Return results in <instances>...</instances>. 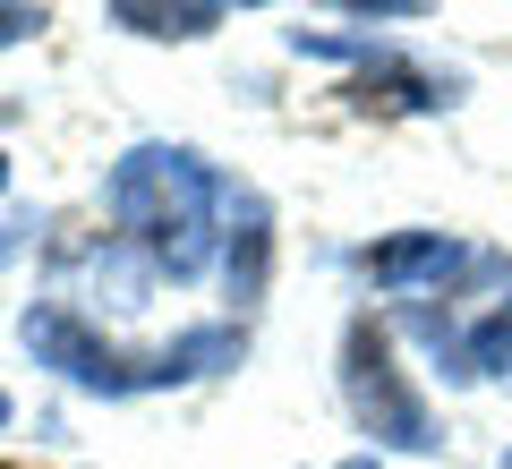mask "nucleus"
I'll return each instance as SVG.
<instances>
[{"label": "nucleus", "instance_id": "nucleus-3", "mask_svg": "<svg viewBox=\"0 0 512 469\" xmlns=\"http://www.w3.org/2000/svg\"><path fill=\"white\" fill-rule=\"evenodd\" d=\"M342 393H350V410H359V427L376 435V444H393V452H436V418H427V401L410 393L393 342H384L367 316L350 325V342H342Z\"/></svg>", "mask_w": 512, "mask_h": 469}, {"label": "nucleus", "instance_id": "nucleus-2", "mask_svg": "<svg viewBox=\"0 0 512 469\" xmlns=\"http://www.w3.org/2000/svg\"><path fill=\"white\" fill-rule=\"evenodd\" d=\"M18 333H26V350H35L52 376L86 384V393H103V401L163 393V384H197V376H214V367H231L239 350H248L231 325H197V333H180L171 350H111L77 307H26Z\"/></svg>", "mask_w": 512, "mask_h": 469}, {"label": "nucleus", "instance_id": "nucleus-5", "mask_svg": "<svg viewBox=\"0 0 512 469\" xmlns=\"http://www.w3.org/2000/svg\"><path fill=\"white\" fill-rule=\"evenodd\" d=\"M111 26L154 35V43H197L222 26V0H111Z\"/></svg>", "mask_w": 512, "mask_h": 469}, {"label": "nucleus", "instance_id": "nucleus-1", "mask_svg": "<svg viewBox=\"0 0 512 469\" xmlns=\"http://www.w3.org/2000/svg\"><path fill=\"white\" fill-rule=\"evenodd\" d=\"M231 197L239 188L222 180L205 154H188V145H137V154H120L111 180H103V205L128 231V248L146 256L154 273H171V282H197V273L214 265L222 205Z\"/></svg>", "mask_w": 512, "mask_h": 469}, {"label": "nucleus", "instance_id": "nucleus-10", "mask_svg": "<svg viewBox=\"0 0 512 469\" xmlns=\"http://www.w3.org/2000/svg\"><path fill=\"white\" fill-rule=\"evenodd\" d=\"M0 418H9V401H0Z\"/></svg>", "mask_w": 512, "mask_h": 469}, {"label": "nucleus", "instance_id": "nucleus-6", "mask_svg": "<svg viewBox=\"0 0 512 469\" xmlns=\"http://www.w3.org/2000/svg\"><path fill=\"white\" fill-rule=\"evenodd\" d=\"M444 376H512V307H495V316H478L470 333H453Z\"/></svg>", "mask_w": 512, "mask_h": 469}, {"label": "nucleus", "instance_id": "nucleus-8", "mask_svg": "<svg viewBox=\"0 0 512 469\" xmlns=\"http://www.w3.org/2000/svg\"><path fill=\"white\" fill-rule=\"evenodd\" d=\"M342 9L350 18H419L427 0H342Z\"/></svg>", "mask_w": 512, "mask_h": 469}, {"label": "nucleus", "instance_id": "nucleus-4", "mask_svg": "<svg viewBox=\"0 0 512 469\" xmlns=\"http://www.w3.org/2000/svg\"><path fill=\"white\" fill-rule=\"evenodd\" d=\"M453 265H461V248L444 231H393V239H376V248H359V273L376 290H436Z\"/></svg>", "mask_w": 512, "mask_h": 469}, {"label": "nucleus", "instance_id": "nucleus-7", "mask_svg": "<svg viewBox=\"0 0 512 469\" xmlns=\"http://www.w3.org/2000/svg\"><path fill=\"white\" fill-rule=\"evenodd\" d=\"M231 290L239 299H256V290H265V256H274V231H265V205L248 197V188H239L231 197Z\"/></svg>", "mask_w": 512, "mask_h": 469}, {"label": "nucleus", "instance_id": "nucleus-9", "mask_svg": "<svg viewBox=\"0 0 512 469\" xmlns=\"http://www.w3.org/2000/svg\"><path fill=\"white\" fill-rule=\"evenodd\" d=\"M350 469H376V461H350Z\"/></svg>", "mask_w": 512, "mask_h": 469}, {"label": "nucleus", "instance_id": "nucleus-11", "mask_svg": "<svg viewBox=\"0 0 512 469\" xmlns=\"http://www.w3.org/2000/svg\"><path fill=\"white\" fill-rule=\"evenodd\" d=\"M504 469H512V452H504Z\"/></svg>", "mask_w": 512, "mask_h": 469}]
</instances>
